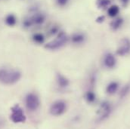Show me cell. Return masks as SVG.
<instances>
[{
  "mask_svg": "<svg viewBox=\"0 0 130 129\" xmlns=\"http://www.w3.org/2000/svg\"><path fill=\"white\" fill-rule=\"evenodd\" d=\"M21 78V72L16 69H0V82L5 85H13Z\"/></svg>",
  "mask_w": 130,
  "mask_h": 129,
  "instance_id": "obj_1",
  "label": "cell"
},
{
  "mask_svg": "<svg viewBox=\"0 0 130 129\" xmlns=\"http://www.w3.org/2000/svg\"><path fill=\"white\" fill-rule=\"evenodd\" d=\"M67 39L68 38L64 32H59L57 38L55 40L47 43L45 45V48L48 50H57L58 48H61L66 44V42H67Z\"/></svg>",
  "mask_w": 130,
  "mask_h": 129,
  "instance_id": "obj_2",
  "label": "cell"
},
{
  "mask_svg": "<svg viewBox=\"0 0 130 129\" xmlns=\"http://www.w3.org/2000/svg\"><path fill=\"white\" fill-rule=\"evenodd\" d=\"M11 114L10 116V119L14 123L24 122L26 121V116L24 115L23 109L18 105L15 104L11 109Z\"/></svg>",
  "mask_w": 130,
  "mask_h": 129,
  "instance_id": "obj_3",
  "label": "cell"
},
{
  "mask_svg": "<svg viewBox=\"0 0 130 129\" xmlns=\"http://www.w3.org/2000/svg\"><path fill=\"white\" fill-rule=\"evenodd\" d=\"M25 103H26V106L27 109L31 111L36 110L39 107V105H40L39 98L36 94H33V93H30L26 96Z\"/></svg>",
  "mask_w": 130,
  "mask_h": 129,
  "instance_id": "obj_4",
  "label": "cell"
},
{
  "mask_svg": "<svg viewBox=\"0 0 130 129\" xmlns=\"http://www.w3.org/2000/svg\"><path fill=\"white\" fill-rule=\"evenodd\" d=\"M49 110L52 116H61L66 110V103L63 100H57L52 104Z\"/></svg>",
  "mask_w": 130,
  "mask_h": 129,
  "instance_id": "obj_5",
  "label": "cell"
},
{
  "mask_svg": "<svg viewBox=\"0 0 130 129\" xmlns=\"http://www.w3.org/2000/svg\"><path fill=\"white\" fill-rule=\"evenodd\" d=\"M112 111L111 105L107 101H104L100 105V109L98 111L99 113V121H104L108 118Z\"/></svg>",
  "mask_w": 130,
  "mask_h": 129,
  "instance_id": "obj_6",
  "label": "cell"
},
{
  "mask_svg": "<svg viewBox=\"0 0 130 129\" xmlns=\"http://www.w3.org/2000/svg\"><path fill=\"white\" fill-rule=\"evenodd\" d=\"M130 52V40L124 38L120 40L119 46L117 49V54L119 56H125Z\"/></svg>",
  "mask_w": 130,
  "mask_h": 129,
  "instance_id": "obj_7",
  "label": "cell"
},
{
  "mask_svg": "<svg viewBox=\"0 0 130 129\" xmlns=\"http://www.w3.org/2000/svg\"><path fill=\"white\" fill-rule=\"evenodd\" d=\"M117 64V60L115 56L111 53H107L104 58V64L107 68H113Z\"/></svg>",
  "mask_w": 130,
  "mask_h": 129,
  "instance_id": "obj_8",
  "label": "cell"
},
{
  "mask_svg": "<svg viewBox=\"0 0 130 129\" xmlns=\"http://www.w3.org/2000/svg\"><path fill=\"white\" fill-rule=\"evenodd\" d=\"M32 24L40 25L44 23L45 21V16L42 13H35L32 17H30Z\"/></svg>",
  "mask_w": 130,
  "mask_h": 129,
  "instance_id": "obj_9",
  "label": "cell"
},
{
  "mask_svg": "<svg viewBox=\"0 0 130 129\" xmlns=\"http://www.w3.org/2000/svg\"><path fill=\"white\" fill-rule=\"evenodd\" d=\"M56 79H57V82H58V85L61 87V88H66L69 85L70 82H69V80L64 76L63 75L60 74V73H58L57 76H56Z\"/></svg>",
  "mask_w": 130,
  "mask_h": 129,
  "instance_id": "obj_10",
  "label": "cell"
},
{
  "mask_svg": "<svg viewBox=\"0 0 130 129\" xmlns=\"http://www.w3.org/2000/svg\"><path fill=\"white\" fill-rule=\"evenodd\" d=\"M85 35L83 33L78 32V33H75L74 35H73L71 40L73 43L75 44H81L85 41Z\"/></svg>",
  "mask_w": 130,
  "mask_h": 129,
  "instance_id": "obj_11",
  "label": "cell"
},
{
  "mask_svg": "<svg viewBox=\"0 0 130 129\" xmlns=\"http://www.w3.org/2000/svg\"><path fill=\"white\" fill-rule=\"evenodd\" d=\"M123 23V18L118 17V18H117V19H115V20H113V21H111V23H110V27H111V29L113 30H117L122 26Z\"/></svg>",
  "mask_w": 130,
  "mask_h": 129,
  "instance_id": "obj_12",
  "label": "cell"
},
{
  "mask_svg": "<svg viewBox=\"0 0 130 129\" xmlns=\"http://www.w3.org/2000/svg\"><path fill=\"white\" fill-rule=\"evenodd\" d=\"M119 88V84L117 82H112L107 86V92L109 95L114 94Z\"/></svg>",
  "mask_w": 130,
  "mask_h": 129,
  "instance_id": "obj_13",
  "label": "cell"
},
{
  "mask_svg": "<svg viewBox=\"0 0 130 129\" xmlns=\"http://www.w3.org/2000/svg\"><path fill=\"white\" fill-rule=\"evenodd\" d=\"M119 12H120V8L118 5H116L110 6L107 10V14L111 17H116L119 14Z\"/></svg>",
  "mask_w": 130,
  "mask_h": 129,
  "instance_id": "obj_14",
  "label": "cell"
},
{
  "mask_svg": "<svg viewBox=\"0 0 130 129\" xmlns=\"http://www.w3.org/2000/svg\"><path fill=\"white\" fill-rule=\"evenodd\" d=\"M16 17L14 14H8L6 17H5V23L7 25L10 26V27H13L16 24Z\"/></svg>",
  "mask_w": 130,
  "mask_h": 129,
  "instance_id": "obj_15",
  "label": "cell"
},
{
  "mask_svg": "<svg viewBox=\"0 0 130 129\" xmlns=\"http://www.w3.org/2000/svg\"><path fill=\"white\" fill-rule=\"evenodd\" d=\"M32 40L36 42V43H39V44H41V43H43L44 41H45V37L41 33H36L32 35Z\"/></svg>",
  "mask_w": 130,
  "mask_h": 129,
  "instance_id": "obj_16",
  "label": "cell"
},
{
  "mask_svg": "<svg viewBox=\"0 0 130 129\" xmlns=\"http://www.w3.org/2000/svg\"><path fill=\"white\" fill-rule=\"evenodd\" d=\"M110 0H97L96 5L98 8H104L110 5Z\"/></svg>",
  "mask_w": 130,
  "mask_h": 129,
  "instance_id": "obj_17",
  "label": "cell"
},
{
  "mask_svg": "<svg viewBox=\"0 0 130 129\" xmlns=\"http://www.w3.org/2000/svg\"><path fill=\"white\" fill-rule=\"evenodd\" d=\"M130 91V85H125L123 88H122V90H121V91H120V97L121 99H123V98H124L125 97H126V95L129 94V92Z\"/></svg>",
  "mask_w": 130,
  "mask_h": 129,
  "instance_id": "obj_18",
  "label": "cell"
},
{
  "mask_svg": "<svg viewBox=\"0 0 130 129\" xmlns=\"http://www.w3.org/2000/svg\"><path fill=\"white\" fill-rule=\"evenodd\" d=\"M86 99L89 103H93L95 100V95L94 94L93 91H89L86 94Z\"/></svg>",
  "mask_w": 130,
  "mask_h": 129,
  "instance_id": "obj_19",
  "label": "cell"
},
{
  "mask_svg": "<svg viewBox=\"0 0 130 129\" xmlns=\"http://www.w3.org/2000/svg\"><path fill=\"white\" fill-rule=\"evenodd\" d=\"M58 32V27H53L51 30H50V33L52 35H55V33Z\"/></svg>",
  "mask_w": 130,
  "mask_h": 129,
  "instance_id": "obj_20",
  "label": "cell"
},
{
  "mask_svg": "<svg viewBox=\"0 0 130 129\" xmlns=\"http://www.w3.org/2000/svg\"><path fill=\"white\" fill-rule=\"evenodd\" d=\"M104 20H105V17L104 16H99V17H98L97 18H96V22L97 23H102V22H104Z\"/></svg>",
  "mask_w": 130,
  "mask_h": 129,
  "instance_id": "obj_21",
  "label": "cell"
},
{
  "mask_svg": "<svg viewBox=\"0 0 130 129\" xmlns=\"http://www.w3.org/2000/svg\"><path fill=\"white\" fill-rule=\"evenodd\" d=\"M67 2H68V0H57L58 4L59 5H61V6H64V5H65L67 3Z\"/></svg>",
  "mask_w": 130,
  "mask_h": 129,
  "instance_id": "obj_22",
  "label": "cell"
},
{
  "mask_svg": "<svg viewBox=\"0 0 130 129\" xmlns=\"http://www.w3.org/2000/svg\"><path fill=\"white\" fill-rule=\"evenodd\" d=\"M120 1H121V2H122V4H123V6H126L127 4L129 3V0H120Z\"/></svg>",
  "mask_w": 130,
  "mask_h": 129,
  "instance_id": "obj_23",
  "label": "cell"
}]
</instances>
